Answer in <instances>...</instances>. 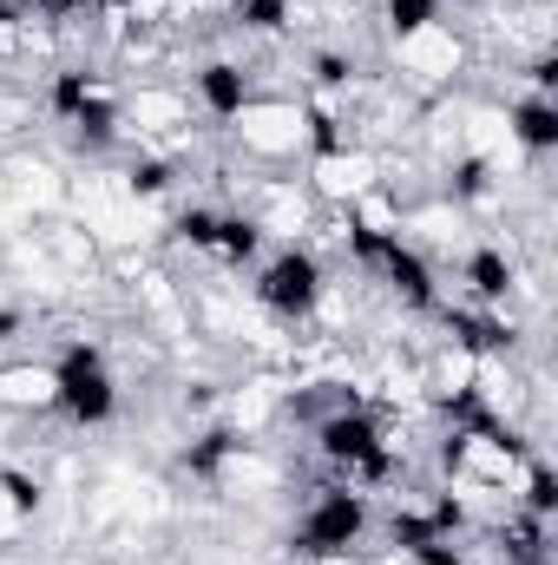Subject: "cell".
Masks as SVG:
<instances>
[{
	"mask_svg": "<svg viewBox=\"0 0 558 565\" xmlns=\"http://www.w3.org/2000/svg\"><path fill=\"white\" fill-rule=\"evenodd\" d=\"M315 454H322L329 467H342V473H348V487H375V480H388V473H395L388 434H382V422H375L362 402H342L335 415H322V422H315Z\"/></svg>",
	"mask_w": 558,
	"mask_h": 565,
	"instance_id": "obj_1",
	"label": "cell"
},
{
	"mask_svg": "<svg viewBox=\"0 0 558 565\" xmlns=\"http://www.w3.org/2000/svg\"><path fill=\"white\" fill-rule=\"evenodd\" d=\"M362 533H368V493L342 480V487L309 493V507L289 533V553L296 559H342L348 546H362Z\"/></svg>",
	"mask_w": 558,
	"mask_h": 565,
	"instance_id": "obj_2",
	"label": "cell"
},
{
	"mask_svg": "<svg viewBox=\"0 0 558 565\" xmlns=\"http://www.w3.org/2000/svg\"><path fill=\"white\" fill-rule=\"evenodd\" d=\"M53 408L73 427H106L119 415V388H112V369L93 342H73L60 362H53Z\"/></svg>",
	"mask_w": 558,
	"mask_h": 565,
	"instance_id": "obj_3",
	"label": "cell"
},
{
	"mask_svg": "<svg viewBox=\"0 0 558 565\" xmlns=\"http://www.w3.org/2000/svg\"><path fill=\"white\" fill-rule=\"evenodd\" d=\"M257 296H264V309L282 316V322L315 316V302H322V264H315V250H282L277 264L257 277Z\"/></svg>",
	"mask_w": 558,
	"mask_h": 565,
	"instance_id": "obj_4",
	"label": "cell"
},
{
	"mask_svg": "<svg viewBox=\"0 0 558 565\" xmlns=\"http://www.w3.org/2000/svg\"><path fill=\"white\" fill-rule=\"evenodd\" d=\"M197 106H204L211 119H237V113L250 106V73H244L237 60H211V66H197Z\"/></svg>",
	"mask_w": 558,
	"mask_h": 565,
	"instance_id": "obj_5",
	"label": "cell"
},
{
	"mask_svg": "<svg viewBox=\"0 0 558 565\" xmlns=\"http://www.w3.org/2000/svg\"><path fill=\"white\" fill-rule=\"evenodd\" d=\"M382 277L395 282V296L408 302V309H433L440 302V289H433V270H427V257L408 250V244H395L388 257H382Z\"/></svg>",
	"mask_w": 558,
	"mask_h": 565,
	"instance_id": "obj_6",
	"label": "cell"
},
{
	"mask_svg": "<svg viewBox=\"0 0 558 565\" xmlns=\"http://www.w3.org/2000/svg\"><path fill=\"white\" fill-rule=\"evenodd\" d=\"M513 139L526 145V151H552V145H558L552 93H539V99H519V106H513Z\"/></svg>",
	"mask_w": 558,
	"mask_h": 565,
	"instance_id": "obj_7",
	"label": "cell"
},
{
	"mask_svg": "<svg viewBox=\"0 0 558 565\" xmlns=\"http://www.w3.org/2000/svg\"><path fill=\"white\" fill-rule=\"evenodd\" d=\"M66 126L79 132V145H86V151H106V145L119 139V106H112V93H93V99H86Z\"/></svg>",
	"mask_w": 558,
	"mask_h": 565,
	"instance_id": "obj_8",
	"label": "cell"
},
{
	"mask_svg": "<svg viewBox=\"0 0 558 565\" xmlns=\"http://www.w3.org/2000/svg\"><path fill=\"white\" fill-rule=\"evenodd\" d=\"M466 282H473L480 302H500V296L513 289V264H506V250H473V257H466Z\"/></svg>",
	"mask_w": 558,
	"mask_h": 565,
	"instance_id": "obj_9",
	"label": "cell"
},
{
	"mask_svg": "<svg viewBox=\"0 0 558 565\" xmlns=\"http://www.w3.org/2000/svg\"><path fill=\"white\" fill-rule=\"evenodd\" d=\"M237 454V434L230 427H211V434H197L191 447H184V473H197V480H211L224 460Z\"/></svg>",
	"mask_w": 558,
	"mask_h": 565,
	"instance_id": "obj_10",
	"label": "cell"
},
{
	"mask_svg": "<svg viewBox=\"0 0 558 565\" xmlns=\"http://www.w3.org/2000/svg\"><path fill=\"white\" fill-rule=\"evenodd\" d=\"M93 93H99V79H93L86 66H66V73H53V86H46V106H53L60 119H73V113H79Z\"/></svg>",
	"mask_w": 558,
	"mask_h": 565,
	"instance_id": "obj_11",
	"label": "cell"
},
{
	"mask_svg": "<svg viewBox=\"0 0 558 565\" xmlns=\"http://www.w3.org/2000/svg\"><path fill=\"white\" fill-rule=\"evenodd\" d=\"M264 244V224L257 217H217V257L224 264H250Z\"/></svg>",
	"mask_w": 558,
	"mask_h": 565,
	"instance_id": "obj_12",
	"label": "cell"
},
{
	"mask_svg": "<svg viewBox=\"0 0 558 565\" xmlns=\"http://www.w3.org/2000/svg\"><path fill=\"white\" fill-rule=\"evenodd\" d=\"M382 13H388V33L395 40H415V33H427L440 20V0H388Z\"/></svg>",
	"mask_w": 558,
	"mask_h": 565,
	"instance_id": "obj_13",
	"label": "cell"
},
{
	"mask_svg": "<svg viewBox=\"0 0 558 565\" xmlns=\"http://www.w3.org/2000/svg\"><path fill=\"white\" fill-rule=\"evenodd\" d=\"M558 507V473L546 460H533V473H526V513H539V520H552Z\"/></svg>",
	"mask_w": 558,
	"mask_h": 565,
	"instance_id": "obj_14",
	"label": "cell"
},
{
	"mask_svg": "<svg viewBox=\"0 0 558 565\" xmlns=\"http://www.w3.org/2000/svg\"><path fill=\"white\" fill-rule=\"evenodd\" d=\"M0 493H7V507H13L20 520H26V513H40V480H33V473H20V467H7V473H0Z\"/></svg>",
	"mask_w": 558,
	"mask_h": 565,
	"instance_id": "obj_15",
	"label": "cell"
},
{
	"mask_svg": "<svg viewBox=\"0 0 558 565\" xmlns=\"http://www.w3.org/2000/svg\"><path fill=\"white\" fill-rule=\"evenodd\" d=\"M282 20H289V0H244L237 7V26H250V33H277Z\"/></svg>",
	"mask_w": 558,
	"mask_h": 565,
	"instance_id": "obj_16",
	"label": "cell"
},
{
	"mask_svg": "<svg viewBox=\"0 0 558 565\" xmlns=\"http://www.w3.org/2000/svg\"><path fill=\"white\" fill-rule=\"evenodd\" d=\"M486 184H493V178H486V164H480V158H460V164H453V178H447V191H453L460 204L486 198Z\"/></svg>",
	"mask_w": 558,
	"mask_h": 565,
	"instance_id": "obj_17",
	"label": "cell"
},
{
	"mask_svg": "<svg viewBox=\"0 0 558 565\" xmlns=\"http://www.w3.org/2000/svg\"><path fill=\"white\" fill-rule=\"evenodd\" d=\"M178 237H184V244H197V250H217V211L191 204V211L178 217Z\"/></svg>",
	"mask_w": 558,
	"mask_h": 565,
	"instance_id": "obj_18",
	"label": "cell"
},
{
	"mask_svg": "<svg viewBox=\"0 0 558 565\" xmlns=\"http://www.w3.org/2000/svg\"><path fill=\"white\" fill-rule=\"evenodd\" d=\"M132 191H139V198L171 191V164H164V158H139V164H132Z\"/></svg>",
	"mask_w": 558,
	"mask_h": 565,
	"instance_id": "obj_19",
	"label": "cell"
},
{
	"mask_svg": "<svg viewBox=\"0 0 558 565\" xmlns=\"http://www.w3.org/2000/svg\"><path fill=\"white\" fill-rule=\"evenodd\" d=\"M309 145H315V151H342V119H335L329 106L309 113Z\"/></svg>",
	"mask_w": 558,
	"mask_h": 565,
	"instance_id": "obj_20",
	"label": "cell"
},
{
	"mask_svg": "<svg viewBox=\"0 0 558 565\" xmlns=\"http://www.w3.org/2000/svg\"><path fill=\"white\" fill-rule=\"evenodd\" d=\"M348 73H355V66H348L342 53H315V79H322V86H342Z\"/></svg>",
	"mask_w": 558,
	"mask_h": 565,
	"instance_id": "obj_21",
	"label": "cell"
},
{
	"mask_svg": "<svg viewBox=\"0 0 558 565\" xmlns=\"http://www.w3.org/2000/svg\"><path fill=\"white\" fill-rule=\"evenodd\" d=\"M26 7H40V13H53V20H66V13H86V7H99V0H26Z\"/></svg>",
	"mask_w": 558,
	"mask_h": 565,
	"instance_id": "obj_22",
	"label": "cell"
},
{
	"mask_svg": "<svg viewBox=\"0 0 558 565\" xmlns=\"http://www.w3.org/2000/svg\"><path fill=\"white\" fill-rule=\"evenodd\" d=\"M13 329H20V316H13V309H0V342H13Z\"/></svg>",
	"mask_w": 558,
	"mask_h": 565,
	"instance_id": "obj_23",
	"label": "cell"
},
{
	"mask_svg": "<svg viewBox=\"0 0 558 565\" xmlns=\"http://www.w3.org/2000/svg\"><path fill=\"white\" fill-rule=\"evenodd\" d=\"M99 7H106V13H126V7H139V0H99Z\"/></svg>",
	"mask_w": 558,
	"mask_h": 565,
	"instance_id": "obj_24",
	"label": "cell"
},
{
	"mask_svg": "<svg viewBox=\"0 0 558 565\" xmlns=\"http://www.w3.org/2000/svg\"><path fill=\"white\" fill-rule=\"evenodd\" d=\"M513 565H552V559H546V553H539V559H513Z\"/></svg>",
	"mask_w": 558,
	"mask_h": 565,
	"instance_id": "obj_25",
	"label": "cell"
}]
</instances>
